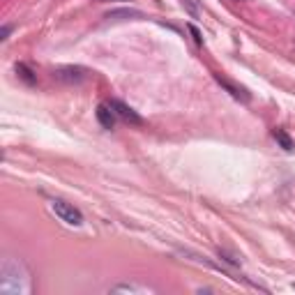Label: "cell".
Instances as JSON below:
<instances>
[{
    "label": "cell",
    "mask_w": 295,
    "mask_h": 295,
    "mask_svg": "<svg viewBox=\"0 0 295 295\" xmlns=\"http://www.w3.org/2000/svg\"><path fill=\"white\" fill-rule=\"evenodd\" d=\"M272 136H274V141H277V143H279L281 148H284V150L291 152V150L295 148V141H293L291 136H288V134L284 132V129H274V132H272Z\"/></svg>",
    "instance_id": "6"
},
{
    "label": "cell",
    "mask_w": 295,
    "mask_h": 295,
    "mask_svg": "<svg viewBox=\"0 0 295 295\" xmlns=\"http://www.w3.org/2000/svg\"><path fill=\"white\" fill-rule=\"evenodd\" d=\"M189 30H191V35H194V39H196V44H203V37H201V32L196 30V26H189Z\"/></svg>",
    "instance_id": "8"
},
{
    "label": "cell",
    "mask_w": 295,
    "mask_h": 295,
    "mask_svg": "<svg viewBox=\"0 0 295 295\" xmlns=\"http://www.w3.org/2000/svg\"><path fill=\"white\" fill-rule=\"evenodd\" d=\"M55 79H60V81H65V83H81V81L88 79V69L74 67V65L58 67V69H55Z\"/></svg>",
    "instance_id": "3"
},
{
    "label": "cell",
    "mask_w": 295,
    "mask_h": 295,
    "mask_svg": "<svg viewBox=\"0 0 295 295\" xmlns=\"http://www.w3.org/2000/svg\"><path fill=\"white\" fill-rule=\"evenodd\" d=\"M14 69H16V74H19V79H21V81H26L28 85H32L35 81H37V79H35V74H32V69L28 67V65H23V62H19V65H16Z\"/></svg>",
    "instance_id": "7"
},
{
    "label": "cell",
    "mask_w": 295,
    "mask_h": 295,
    "mask_svg": "<svg viewBox=\"0 0 295 295\" xmlns=\"http://www.w3.org/2000/svg\"><path fill=\"white\" fill-rule=\"evenodd\" d=\"M49 205H51V210L55 212V217H58L60 221H65L67 226H81V224H83V215H81V210L74 208L72 203H67V201H62V198H53Z\"/></svg>",
    "instance_id": "1"
},
{
    "label": "cell",
    "mask_w": 295,
    "mask_h": 295,
    "mask_svg": "<svg viewBox=\"0 0 295 295\" xmlns=\"http://www.w3.org/2000/svg\"><path fill=\"white\" fill-rule=\"evenodd\" d=\"M217 81H219V83L224 85V88H226V90L231 92V95H233L235 99H242V102H249V95H247V92H244L242 88H238V85H233L231 81H226V79H221V76H217Z\"/></svg>",
    "instance_id": "5"
},
{
    "label": "cell",
    "mask_w": 295,
    "mask_h": 295,
    "mask_svg": "<svg viewBox=\"0 0 295 295\" xmlns=\"http://www.w3.org/2000/svg\"><path fill=\"white\" fill-rule=\"evenodd\" d=\"M293 288H295V284H293Z\"/></svg>",
    "instance_id": "10"
},
{
    "label": "cell",
    "mask_w": 295,
    "mask_h": 295,
    "mask_svg": "<svg viewBox=\"0 0 295 295\" xmlns=\"http://www.w3.org/2000/svg\"><path fill=\"white\" fill-rule=\"evenodd\" d=\"M108 106L115 111V115L120 118V120H125V122H129V125H143V118L132 108V106H127L125 102H120V99H111L108 102Z\"/></svg>",
    "instance_id": "2"
},
{
    "label": "cell",
    "mask_w": 295,
    "mask_h": 295,
    "mask_svg": "<svg viewBox=\"0 0 295 295\" xmlns=\"http://www.w3.org/2000/svg\"><path fill=\"white\" fill-rule=\"evenodd\" d=\"M9 32H12V26H2V32H0V39L5 42L9 37Z\"/></svg>",
    "instance_id": "9"
},
{
    "label": "cell",
    "mask_w": 295,
    "mask_h": 295,
    "mask_svg": "<svg viewBox=\"0 0 295 295\" xmlns=\"http://www.w3.org/2000/svg\"><path fill=\"white\" fill-rule=\"evenodd\" d=\"M97 120L104 129H113L115 125V111L108 104H99L97 106Z\"/></svg>",
    "instance_id": "4"
}]
</instances>
